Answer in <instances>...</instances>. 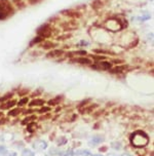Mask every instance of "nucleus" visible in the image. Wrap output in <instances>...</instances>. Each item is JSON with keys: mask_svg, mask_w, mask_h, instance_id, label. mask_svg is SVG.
I'll return each instance as SVG.
<instances>
[{"mask_svg": "<svg viewBox=\"0 0 154 156\" xmlns=\"http://www.w3.org/2000/svg\"><path fill=\"white\" fill-rule=\"evenodd\" d=\"M15 13V8L9 0H0V21L11 18Z\"/></svg>", "mask_w": 154, "mask_h": 156, "instance_id": "nucleus-1", "label": "nucleus"}, {"mask_svg": "<svg viewBox=\"0 0 154 156\" xmlns=\"http://www.w3.org/2000/svg\"><path fill=\"white\" fill-rule=\"evenodd\" d=\"M131 145L136 148H141V147H145L149 143V137L144 131H138L131 136Z\"/></svg>", "mask_w": 154, "mask_h": 156, "instance_id": "nucleus-2", "label": "nucleus"}, {"mask_svg": "<svg viewBox=\"0 0 154 156\" xmlns=\"http://www.w3.org/2000/svg\"><path fill=\"white\" fill-rule=\"evenodd\" d=\"M36 33H37V35L42 37L43 39L49 38V37H51V36L54 35V28L50 25V24L46 23V24H43V25H41L40 27L37 29Z\"/></svg>", "mask_w": 154, "mask_h": 156, "instance_id": "nucleus-3", "label": "nucleus"}, {"mask_svg": "<svg viewBox=\"0 0 154 156\" xmlns=\"http://www.w3.org/2000/svg\"><path fill=\"white\" fill-rule=\"evenodd\" d=\"M90 67L94 68V69H98V70H110L113 67V65L112 63H110V62H108L105 60V61L97 62L96 64H92Z\"/></svg>", "mask_w": 154, "mask_h": 156, "instance_id": "nucleus-4", "label": "nucleus"}, {"mask_svg": "<svg viewBox=\"0 0 154 156\" xmlns=\"http://www.w3.org/2000/svg\"><path fill=\"white\" fill-rule=\"evenodd\" d=\"M61 13L65 17H68L70 19H80L82 17L81 13L78 11L75 8H70V9H65L63 11H61Z\"/></svg>", "mask_w": 154, "mask_h": 156, "instance_id": "nucleus-5", "label": "nucleus"}, {"mask_svg": "<svg viewBox=\"0 0 154 156\" xmlns=\"http://www.w3.org/2000/svg\"><path fill=\"white\" fill-rule=\"evenodd\" d=\"M65 54V51L63 49H51L49 50L47 54H46V58L47 59H58V58H61L62 56Z\"/></svg>", "mask_w": 154, "mask_h": 156, "instance_id": "nucleus-6", "label": "nucleus"}, {"mask_svg": "<svg viewBox=\"0 0 154 156\" xmlns=\"http://www.w3.org/2000/svg\"><path fill=\"white\" fill-rule=\"evenodd\" d=\"M72 62H74V63H77V64H80V65H92V59H90V58H84V56L72 58Z\"/></svg>", "mask_w": 154, "mask_h": 156, "instance_id": "nucleus-7", "label": "nucleus"}, {"mask_svg": "<svg viewBox=\"0 0 154 156\" xmlns=\"http://www.w3.org/2000/svg\"><path fill=\"white\" fill-rule=\"evenodd\" d=\"M40 46L41 48L43 49H46V50H51V49H54L56 47V43H54V42H52V41H42L40 43Z\"/></svg>", "mask_w": 154, "mask_h": 156, "instance_id": "nucleus-8", "label": "nucleus"}, {"mask_svg": "<svg viewBox=\"0 0 154 156\" xmlns=\"http://www.w3.org/2000/svg\"><path fill=\"white\" fill-rule=\"evenodd\" d=\"M126 68H127L126 65H117V66L115 67H112L110 69V72L113 73V74H115V73H121V72L124 71Z\"/></svg>", "mask_w": 154, "mask_h": 156, "instance_id": "nucleus-9", "label": "nucleus"}, {"mask_svg": "<svg viewBox=\"0 0 154 156\" xmlns=\"http://www.w3.org/2000/svg\"><path fill=\"white\" fill-rule=\"evenodd\" d=\"M13 6L18 8V9H24L26 7V1L25 0H11Z\"/></svg>", "mask_w": 154, "mask_h": 156, "instance_id": "nucleus-10", "label": "nucleus"}, {"mask_svg": "<svg viewBox=\"0 0 154 156\" xmlns=\"http://www.w3.org/2000/svg\"><path fill=\"white\" fill-rule=\"evenodd\" d=\"M104 6V0H94L92 2V7L95 10H99Z\"/></svg>", "mask_w": 154, "mask_h": 156, "instance_id": "nucleus-11", "label": "nucleus"}, {"mask_svg": "<svg viewBox=\"0 0 154 156\" xmlns=\"http://www.w3.org/2000/svg\"><path fill=\"white\" fill-rule=\"evenodd\" d=\"M17 104V102H15V100H11V101H8V102H6V103H3L2 105L0 106V109L1 110H5V109H9L10 107H13V106Z\"/></svg>", "mask_w": 154, "mask_h": 156, "instance_id": "nucleus-12", "label": "nucleus"}, {"mask_svg": "<svg viewBox=\"0 0 154 156\" xmlns=\"http://www.w3.org/2000/svg\"><path fill=\"white\" fill-rule=\"evenodd\" d=\"M34 147H36V148H38V149H41V150H42V149L44 150V149L47 148V143L42 141V140H39V141L34 143Z\"/></svg>", "mask_w": 154, "mask_h": 156, "instance_id": "nucleus-13", "label": "nucleus"}, {"mask_svg": "<svg viewBox=\"0 0 154 156\" xmlns=\"http://www.w3.org/2000/svg\"><path fill=\"white\" fill-rule=\"evenodd\" d=\"M44 39L42 38V37H40V36H36L35 38H33L32 39V40H31V42H30V44H29V45L30 46H32V45H34V44H38V43H41V42H42V41H43Z\"/></svg>", "mask_w": 154, "mask_h": 156, "instance_id": "nucleus-14", "label": "nucleus"}, {"mask_svg": "<svg viewBox=\"0 0 154 156\" xmlns=\"http://www.w3.org/2000/svg\"><path fill=\"white\" fill-rule=\"evenodd\" d=\"M90 58H92V60L97 61V62L105 61V60L107 59V56H101V54H92V56H90Z\"/></svg>", "mask_w": 154, "mask_h": 156, "instance_id": "nucleus-15", "label": "nucleus"}, {"mask_svg": "<svg viewBox=\"0 0 154 156\" xmlns=\"http://www.w3.org/2000/svg\"><path fill=\"white\" fill-rule=\"evenodd\" d=\"M44 104V101L40 100V99H35V100H33L32 102L29 104V105L31 106V107H33V106H41Z\"/></svg>", "mask_w": 154, "mask_h": 156, "instance_id": "nucleus-16", "label": "nucleus"}, {"mask_svg": "<svg viewBox=\"0 0 154 156\" xmlns=\"http://www.w3.org/2000/svg\"><path fill=\"white\" fill-rule=\"evenodd\" d=\"M92 141L90 142V144H92V145H96V144H99V143H101V142L104 141L102 137H100V136H95V137H92Z\"/></svg>", "mask_w": 154, "mask_h": 156, "instance_id": "nucleus-17", "label": "nucleus"}, {"mask_svg": "<svg viewBox=\"0 0 154 156\" xmlns=\"http://www.w3.org/2000/svg\"><path fill=\"white\" fill-rule=\"evenodd\" d=\"M21 109L20 108H15V109H13V110H10L9 112H8V115L9 116H17V115H19L21 113Z\"/></svg>", "mask_w": 154, "mask_h": 156, "instance_id": "nucleus-18", "label": "nucleus"}, {"mask_svg": "<svg viewBox=\"0 0 154 156\" xmlns=\"http://www.w3.org/2000/svg\"><path fill=\"white\" fill-rule=\"evenodd\" d=\"M61 101H62V97H56V98H54V99H52V100L49 101L48 104L51 106H54V105H56V104H59Z\"/></svg>", "mask_w": 154, "mask_h": 156, "instance_id": "nucleus-19", "label": "nucleus"}, {"mask_svg": "<svg viewBox=\"0 0 154 156\" xmlns=\"http://www.w3.org/2000/svg\"><path fill=\"white\" fill-rule=\"evenodd\" d=\"M13 97V94H11V92H7V94H6V95H4L3 96V97H1L0 98V102H6V101H8L10 99V98Z\"/></svg>", "mask_w": 154, "mask_h": 156, "instance_id": "nucleus-20", "label": "nucleus"}, {"mask_svg": "<svg viewBox=\"0 0 154 156\" xmlns=\"http://www.w3.org/2000/svg\"><path fill=\"white\" fill-rule=\"evenodd\" d=\"M73 154H75V155H90V152L88 150H78V151H75Z\"/></svg>", "mask_w": 154, "mask_h": 156, "instance_id": "nucleus-21", "label": "nucleus"}, {"mask_svg": "<svg viewBox=\"0 0 154 156\" xmlns=\"http://www.w3.org/2000/svg\"><path fill=\"white\" fill-rule=\"evenodd\" d=\"M111 147L113 149H115V150H120L121 149V144L119 142H114V143L111 144Z\"/></svg>", "mask_w": 154, "mask_h": 156, "instance_id": "nucleus-22", "label": "nucleus"}, {"mask_svg": "<svg viewBox=\"0 0 154 156\" xmlns=\"http://www.w3.org/2000/svg\"><path fill=\"white\" fill-rule=\"evenodd\" d=\"M22 156H34V153L31 150H29V149H26L22 153Z\"/></svg>", "mask_w": 154, "mask_h": 156, "instance_id": "nucleus-23", "label": "nucleus"}, {"mask_svg": "<svg viewBox=\"0 0 154 156\" xmlns=\"http://www.w3.org/2000/svg\"><path fill=\"white\" fill-rule=\"evenodd\" d=\"M27 103H28V98H23V99L18 103V105H19V107H22V106L26 105Z\"/></svg>", "mask_w": 154, "mask_h": 156, "instance_id": "nucleus-24", "label": "nucleus"}, {"mask_svg": "<svg viewBox=\"0 0 154 156\" xmlns=\"http://www.w3.org/2000/svg\"><path fill=\"white\" fill-rule=\"evenodd\" d=\"M26 1H27L30 5H35V4L40 3L41 1H43V0H26Z\"/></svg>", "mask_w": 154, "mask_h": 156, "instance_id": "nucleus-25", "label": "nucleus"}, {"mask_svg": "<svg viewBox=\"0 0 154 156\" xmlns=\"http://www.w3.org/2000/svg\"><path fill=\"white\" fill-rule=\"evenodd\" d=\"M6 153V149L4 146H0V154H5Z\"/></svg>", "mask_w": 154, "mask_h": 156, "instance_id": "nucleus-26", "label": "nucleus"}, {"mask_svg": "<svg viewBox=\"0 0 154 156\" xmlns=\"http://www.w3.org/2000/svg\"><path fill=\"white\" fill-rule=\"evenodd\" d=\"M6 154H7L8 156H17V153H15V152H13V151H9V152L6 151Z\"/></svg>", "mask_w": 154, "mask_h": 156, "instance_id": "nucleus-27", "label": "nucleus"}, {"mask_svg": "<svg viewBox=\"0 0 154 156\" xmlns=\"http://www.w3.org/2000/svg\"><path fill=\"white\" fill-rule=\"evenodd\" d=\"M49 108H41L40 109V112H46V111H48Z\"/></svg>", "mask_w": 154, "mask_h": 156, "instance_id": "nucleus-28", "label": "nucleus"}, {"mask_svg": "<svg viewBox=\"0 0 154 156\" xmlns=\"http://www.w3.org/2000/svg\"><path fill=\"white\" fill-rule=\"evenodd\" d=\"M114 63H115V64H120V63H122V61H119V60H114Z\"/></svg>", "mask_w": 154, "mask_h": 156, "instance_id": "nucleus-29", "label": "nucleus"}, {"mask_svg": "<svg viewBox=\"0 0 154 156\" xmlns=\"http://www.w3.org/2000/svg\"><path fill=\"white\" fill-rule=\"evenodd\" d=\"M106 150H107V149H106V147H103L102 149L100 148V151H106Z\"/></svg>", "mask_w": 154, "mask_h": 156, "instance_id": "nucleus-30", "label": "nucleus"}, {"mask_svg": "<svg viewBox=\"0 0 154 156\" xmlns=\"http://www.w3.org/2000/svg\"><path fill=\"white\" fill-rule=\"evenodd\" d=\"M121 156H131V155H129V154H122Z\"/></svg>", "mask_w": 154, "mask_h": 156, "instance_id": "nucleus-31", "label": "nucleus"}, {"mask_svg": "<svg viewBox=\"0 0 154 156\" xmlns=\"http://www.w3.org/2000/svg\"><path fill=\"white\" fill-rule=\"evenodd\" d=\"M2 115H3V113L1 112V111H0V117H1V116H2Z\"/></svg>", "mask_w": 154, "mask_h": 156, "instance_id": "nucleus-32", "label": "nucleus"}, {"mask_svg": "<svg viewBox=\"0 0 154 156\" xmlns=\"http://www.w3.org/2000/svg\"><path fill=\"white\" fill-rule=\"evenodd\" d=\"M108 156H115V155H113V154H109Z\"/></svg>", "mask_w": 154, "mask_h": 156, "instance_id": "nucleus-33", "label": "nucleus"}, {"mask_svg": "<svg viewBox=\"0 0 154 156\" xmlns=\"http://www.w3.org/2000/svg\"><path fill=\"white\" fill-rule=\"evenodd\" d=\"M92 156H102V155H99V154H97V155H92Z\"/></svg>", "mask_w": 154, "mask_h": 156, "instance_id": "nucleus-34", "label": "nucleus"}]
</instances>
